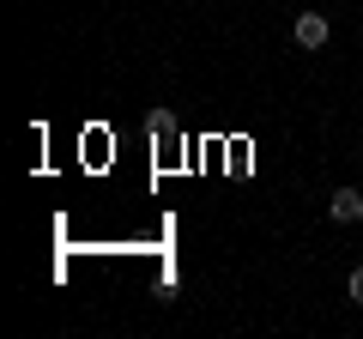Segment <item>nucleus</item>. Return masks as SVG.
<instances>
[{
	"label": "nucleus",
	"mask_w": 363,
	"mask_h": 339,
	"mask_svg": "<svg viewBox=\"0 0 363 339\" xmlns=\"http://www.w3.org/2000/svg\"><path fill=\"white\" fill-rule=\"evenodd\" d=\"M327 218L333 224H363V188H333L327 194Z\"/></svg>",
	"instance_id": "f257e3e1"
},
{
	"label": "nucleus",
	"mask_w": 363,
	"mask_h": 339,
	"mask_svg": "<svg viewBox=\"0 0 363 339\" xmlns=\"http://www.w3.org/2000/svg\"><path fill=\"white\" fill-rule=\"evenodd\" d=\"M291 37H297V49H327V18L321 13H297Z\"/></svg>",
	"instance_id": "f03ea898"
},
{
	"label": "nucleus",
	"mask_w": 363,
	"mask_h": 339,
	"mask_svg": "<svg viewBox=\"0 0 363 339\" xmlns=\"http://www.w3.org/2000/svg\"><path fill=\"white\" fill-rule=\"evenodd\" d=\"M345 297L363 309V267H351V279H345Z\"/></svg>",
	"instance_id": "7ed1b4c3"
},
{
	"label": "nucleus",
	"mask_w": 363,
	"mask_h": 339,
	"mask_svg": "<svg viewBox=\"0 0 363 339\" xmlns=\"http://www.w3.org/2000/svg\"><path fill=\"white\" fill-rule=\"evenodd\" d=\"M357 157H363V145H357Z\"/></svg>",
	"instance_id": "20e7f679"
}]
</instances>
